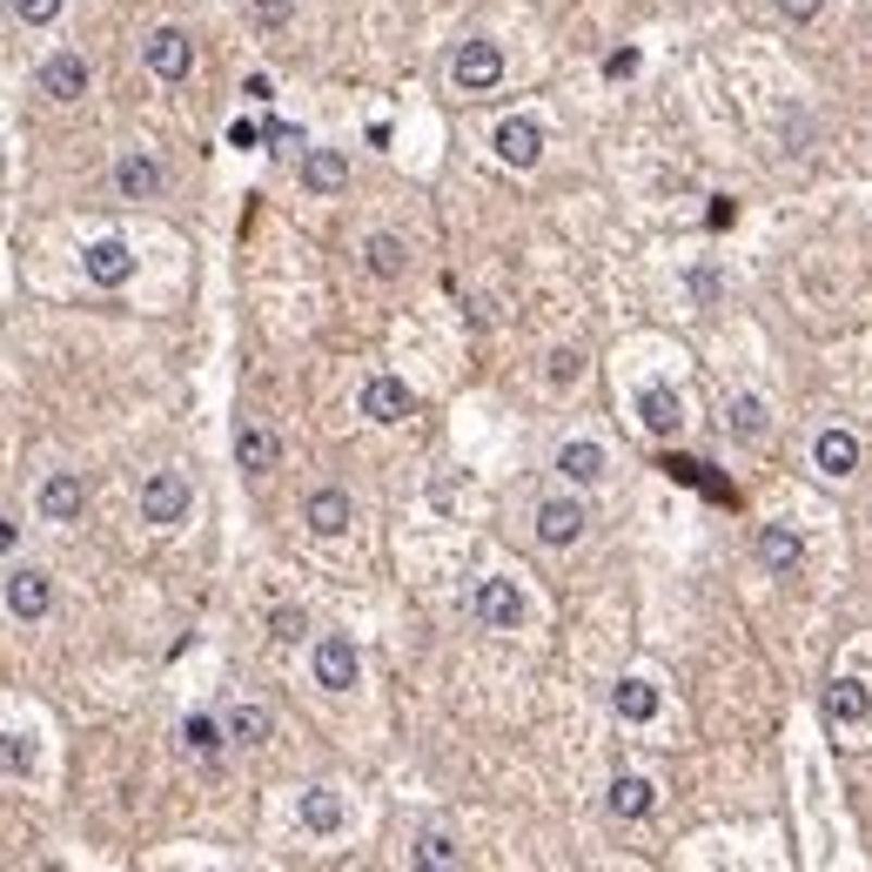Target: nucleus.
<instances>
[{"label": "nucleus", "mask_w": 872, "mask_h": 872, "mask_svg": "<svg viewBox=\"0 0 872 872\" xmlns=\"http://www.w3.org/2000/svg\"><path fill=\"white\" fill-rule=\"evenodd\" d=\"M188 503H195V490L182 470H148L141 477V524H182Z\"/></svg>", "instance_id": "obj_1"}, {"label": "nucleus", "mask_w": 872, "mask_h": 872, "mask_svg": "<svg viewBox=\"0 0 872 872\" xmlns=\"http://www.w3.org/2000/svg\"><path fill=\"white\" fill-rule=\"evenodd\" d=\"M450 82H457L463 95H490V88L503 82V48H497V41H463L457 61H450Z\"/></svg>", "instance_id": "obj_2"}, {"label": "nucleus", "mask_w": 872, "mask_h": 872, "mask_svg": "<svg viewBox=\"0 0 872 872\" xmlns=\"http://www.w3.org/2000/svg\"><path fill=\"white\" fill-rule=\"evenodd\" d=\"M48 605H54L48 571L14 564V571H8V618H14V624H41V618H48Z\"/></svg>", "instance_id": "obj_3"}, {"label": "nucleus", "mask_w": 872, "mask_h": 872, "mask_svg": "<svg viewBox=\"0 0 872 872\" xmlns=\"http://www.w3.org/2000/svg\"><path fill=\"white\" fill-rule=\"evenodd\" d=\"M410 403H416L410 383H403V376H389V370H376V376L363 383V403H356V410H363L370 423H403V416H410Z\"/></svg>", "instance_id": "obj_4"}, {"label": "nucleus", "mask_w": 872, "mask_h": 872, "mask_svg": "<svg viewBox=\"0 0 872 872\" xmlns=\"http://www.w3.org/2000/svg\"><path fill=\"white\" fill-rule=\"evenodd\" d=\"M477 618H484V631H518L524 624V590L510 577H484L477 584Z\"/></svg>", "instance_id": "obj_5"}, {"label": "nucleus", "mask_w": 872, "mask_h": 872, "mask_svg": "<svg viewBox=\"0 0 872 872\" xmlns=\"http://www.w3.org/2000/svg\"><path fill=\"white\" fill-rule=\"evenodd\" d=\"M34 88L48 101H82L88 95V54H48L41 74H34Z\"/></svg>", "instance_id": "obj_6"}, {"label": "nucleus", "mask_w": 872, "mask_h": 872, "mask_svg": "<svg viewBox=\"0 0 872 872\" xmlns=\"http://www.w3.org/2000/svg\"><path fill=\"white\" fill-rule=\"evenodd\" d=\"M34 510H41L48 524H74L88 510V484L74 477V470H54V477L41 484V497H34Z\"/></svg>", "instance_id": "obj_7"}, {"label": "nucleus", "mask_w": 872, "mask_h": 872, "mask_svg": "<svg viewBox=\"0 0 872 872\" xmlns=\"http://www.w3.org/2000/svg\"><path fill=\"white\" fill-rule=\"evenodd\" d=\"M577 537H584V503H577V497H544V503H537V544L564 550V544H577Z\"/></svg>", "instance_id": "obj_8"}, {"label": "nucleus", "mask_w": 872, "mask_h": 872, "mask_svg": "<svg viewBox=\"0 0 872 872\" xmlns=\"http://www.w3.org/2000/svg\"><path fill=\"white\" fill-rule=\"evenodd\" d=\"M315 685L323 692H349L356 685V645L342 638V631H329V638H315Z\"/></svg>", "instance_id": "obj_9"}, {"label": "nucleus", "mask_w": 872, "mask_h": 872, "mask_svg": "<svg viewBox=\"0 0 872 872\" xmlns=\"http://www.w3.org/2000/svg\"><path fill=\"white\" fill-rule=\"evenodd\" d=\"M812 470H819V477H832V484H846L852 470H859V436L852 429H819L812 436Z\"/></svg>", "instance_id": "obj_10"}, {"label": "nucleus", "mask_w": 872, "mask_h": 872, "mask_svg": "<svg viewBox=\"0 0 872 872\" xmlns=\"http://www.w3.org/2000/svg\"><path fill=\"white\" fill-rule=\"evenodd\" d=\"M141 54H148V67H154V74H162V82H182V74L195 67V41H188V34H182V27H154V34H148V48H141Z\"/></svg>", "instance_id": "obj_11"}, {"label": "nucleus", "mask_w": 872, "mask_h": 872, "mask_svg": "<svg viewBox=\"0 0 872 872\" xmlns=\"http://www.w3.org/2000/svg\"><path fill=\"white\" fill-rule=\"evenodd\" d=\"M88 283H101V289H122L128 275H135V256H128V242L122 235H101V242H88Z\"/></svg>", "instance_id": "obj_12"}, {"label": "nucleus", "mask_w": 872, "mask_h": 872, "mask_svg": "<svg viewBox=\"0 0 872 872\" xmlns=\"http://www.w3.org/2000/svg\"><path fill=\"white\" fill-rule=\"evenodd\" d=\"M550 470H558V477L564 484H605V470H611V457L598 450V444H584V436H577V444H558V457H550Z\"/></svg>", "instance_id": "obj_13"}, {"label": "nucleus", "mask_w": 872, "mask_h": 872, "mask_svg": "<svg viewBox=\"0 0 872 872\" xmlns=\"http://www.w3.org/2000/svg\"><path fill=\"white\" fill-rule=\"evenodd\" d=\"M759 558H765L772 577H799V571H806V537L785 531V524H765V531H759Z\"/></svg>", "instance_id": "obj_14"}, {"label": "nucleus", "mask_w": 872, "mask_h": 872, "mask_svg": "<svg viewBox=\"0 0 872 872\" xmlns=\"http://www.w3.org/2000/svg\"><path fill=\"white\" fill-rule=\"evenodd\" d=\"M342 819H349V806H342L336 785H309V792H302V832H315V839H336Z\"/></svg>", "instance_id": "obj_15"}, {"label": "nucleus", "mask_w": 872, "mask_h": 872, "mask_svg": "<svg viewBox=\"0 0 872 872\" xmlns=\"http://www.w3.org/2000/svg\"><path fill=\"white\" fill-rule=\"evenodd\" d=\"M638 423H645L651 436H678V423H685L678 389H671V383H645V389H638Z\"/></svg>", "instance_id": "obj_16"}, {"label": "nucleus", "mask_w": 872, "mask_h": 872, "mask_svg": "<svg viewBox=\"0 0 872 872\" xmlns=\"http://www.w3.org/2000/svg\"><path fill=\"white\" fill-rule=\"evenodd\" d=\"M302 524H309L315 537H342V531L356 524V503H349L342 490H315V497L302 503Z\"/></svg>", "instance_id": "obj_17"}, {"label": "nucleus", "mask_w": 872, "mask_h": 872, "mask_svg": "<svg viewBox=\"0 0 872 872\" xmlns=\"http://www.w3.org/2000/svg\"><path fill=\"white\" fill-rule=\"evenodd\" d=\"M497 154H503L510 169H537V154H544V128L531 122V114L503 122V128H497Z\"/></svg>", "instance_id": "obj_18"}, {"label": "nucleus", "mask_w": 872, "mask_h": 872, "mask_svg": "<svg viewBox=\"0 0 872 872\" xmlns=\"http://www.w3.org/2000/svg\"><path fill=\"white\" fill-rule=\"evenodd\" d=\"M725 429L738 436V444H759V436L772 429V403H765L759 389H745V396H732V403H725Z\"/></svg>", "instance_id": "obj_19"}, {"label": "nucleus", "mask_w": 872, "mask_h": 872, "mask_svg": "<svg viewBox=\"0 0 872 872\" xmlns=\"http://www.w3.org/2000/svg\"><path fill=\"white\" fill-rule=\"evenodd\" d=\"M114 188H122L128 202L162 195V162H154V154H122V162H114Z\"/></svg>", "instance_id": "obj_20"}, {"label": "nucleus", "mask_w": 872, "mask_h": 872, "mask_svg": "<svg viewBox=\"0 0 872 872\" xmlns=\"http://www.w3.org/2000/svg\"><path fill=\"white\" fill-rule=\"evenodd\" d=\"M342 182H349L342 148H309V154H302V188H309V195H336Z\"/></svg>", "instance_id": "obj_21"}, {"label": "nucleus", "mask_w": 872, "mask_h": 872, "mask_svg": "<svg viewBox=\"0 0 872 872\" xmlns=\"http://www.w3.org/2000/svg\"><path fill=\"white\" fill-rule=\"evenodd\" d=\"M618 819H645L651 806H658V785L645 778V772H624V778H611V799H605Z\"/></svg>", "instance_id": "obj_22"}, {"label": "nucleus", "mask_w": 872, "mask_h": 872, "mask_svg": "<svg viewBox=\"0 0 872 872\" xmlns=\"http://www.w3.org/2000/svg\"><path fill=\"white\" fill-rule=\"evenodd\" d=\"M825 711H832V725H865V719H872V692H865L859 678H832Z\"/></svg>", "instance_id": "obj_23"}, {"label": "nucleus", "mask_w": 872, "mask_h": 872, "mask_svg": "<svg viewBox=\"0 0 872 872\" xmlns=\"http://www.w3.org/2000/svg\"><path fill=\"white\" fill-rule=\"evenodd\" d=\"M222 738H228V719H215V711H188L182 719V745L195 751V759H215Z\"/></svg>", "instance_id": "obj_24"}, {"label": "nucleus", "mask_w": 872, "mask_h": 872, "mask_svg": "<svg viewBox=\"0 0 872 872\" xmlns=\"http://www.w3.org/2000/svg\"><path fill=\"white\" fill-rule=\"evenodd\" d=\"M363 262H370V275H376V283H396V275L410 269L403 235H370V242H363Z\"/></svg>", "instance_id": "obj_25"}, {"label": "nucleus", "mask_w": 872, "mask_h": 872, "mask_svg": "<svg viewBox=\"0 0 872 872\" xmlns=\"http://www.w3.org/2000/svg\"><path fill=\"white\" fill-rule=\"evenodd\" d=\"M611 705H618L624 725H651V719H658V685H651V678H624Z\"/></svg>", "instance_id": "obj_26"}, {"label": "nucleus", "mask_w": 872, "mask_h": 872, "mask_svg": "<svg viewBox=\"0 0 872 872\" xmlns=\"http://www.w3.org/2000/svg\"><path fill=\"white\" fill-rule=\"evenodd\" d=\"M235 463H242L249 477L275 470V429H262V423H242V436H235Z\"/></svg>", "instance_id": "obj_27"}, {"label": "nucleus", "mask_w": 872, "mask_h": 872, "mask_svg": "<svg viewBox=\"0 0 872 872\" xmlns=\"http://www.w3.org/2000/svg\"><path fill=\"white\" fill-rule=\"evenodd\" d=\"M269 732H275V719H269L262 705H228V738L235 745H262Z\"/></svg>", "instance_id": "obj_28"}, {"label": "nucleus", "mask_w": 872, "mask_h": 872, "mask_svg": "<svg viewBox=\"0 0 872 872\" xmlns=\"http://www.w3.org/2000/svg\"><path fill=\"white\" fill-rule=\"evenodd\" d=\"M577 376H584V356H577V349H550V363H544V383H550V389H571Z\"/></svg>", "instance_id": "obj_29"}, {"label": "nucleus", "mask_w": 872, "mask_h": 872, "mask_svg": "<svg viewBox=\"0 0 872 872\" xmlns=\"http://www.w3.org/2000/svg\"><path fill=\"white\" fill-rule=\"evenodd\" d=\"M423 865H463V846L450 839V832H423V846H416Z\"/></svg>", "instance_id": "obj_30"}, {"label": "nucleus", "mask_w": 872, "mask_h": 872, "mask_svg": "<svg viewBox=\"0 0 872 872\" xmlns=\"http://www.w3.org/2000/svg\"><path fill=\"white\" fill-rule=\"evenodd\" d=\"M269 631H275L283 645H296L302 631H309V611H296V605H275V611H269Z\"/></svg>", "instance_id": "obj_31"}, {"label": "nucleus", "mask_w": 872, "mask_h": 872, "mask_svg": "<svg viewBox=\"0 0 872 872\" xmlns=\"http://www.w3.org/2000/svg\"><path fill=\"white\" fill-rule=\"evenodd\" d=\"M27 772H34V738L8 732V778H27Z\"/></svg>", "instance_id": "obj_32"}, {"label": "nucleus", "mask_w": 872, "mask_h": 872, "mask_svg": "<svg viewBox=\"0 0 872 872\" xmlns=\"http://www.w3.org/2000/svg\"><path fill=\"white\" fill-rule=\"evenodd\" d=\"M14 14H21L27 27H48V21L61 14V0H14Z\"/></svg>", "instance_id": "obj_33"}, {"label": "nucleus", "mask_w": 872, "mask_h": 872, "mask_svg": "<svg viewBox=\"0 0 872 872\" xmlns=\"http://www.w3.org/2000/svg\"><path fill=\"white\" fill-rule=\"evenodd\" d=\"M819 8H825V0H778V14H785V21H799V27H806V21H819Z\"/></svg>", "instance_id": "obj_34"}, {"label": "nucleus", "mask_w": 872, "mask_h": 872, "mask_svg": "<svg viewBox=\"0 0 872 872\" xmlns=\"http://www.w3.org/2000/svg\"><path fill=\"white\" fill-rule=\"evenodd\" d=\"M228 141H235V148H262V141H269V128H256V122H235V128H228Z\"/></svg>", "instance_id": "obj_35"}, {"label": "nucleus", "mask_w": 872, "mask_h": 872, "mask_svg": "<svg viewBox=\"0 0 872 872\" xmlns=\"http://www.w3.org/2000/svg\"><path fill=\"white\" fill-rule=\"evenodd\" d=\"M256 21L262 27H283L289 21V0H256Z\"/></svg>", "instance_id": "obj_36"}, {"label": "nucleus", "mask_w": 872, "mask_h": 872, "mask_svg": "<svg viewBox=\"0 0 872 872\" xmlns=\"http://www.w3.org/2000/svg\"><path fill=\"white\" fill-rule=\"evenodd\" d=\"M242 95H249V101H275V82H269V74H249Z\"/></svg>", "instance_id": "obj_37"}]
</instances>
